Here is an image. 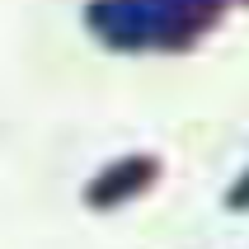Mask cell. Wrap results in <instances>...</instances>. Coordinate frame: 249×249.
<instances>
[{
  "label": "cell",
  "mask_w": 249,
  "mask_h": 249,
  "mask_svg": "<svg viewBox=\"0 0 249 249\" xmlns=\"http://www.w3.org/2000/svg\"><path fill=\"white\" fill-rule=\"evenodd\" d=\"M151 174H155V160H151V155H132V160H123V165H113L108 174L89 188V202H94V207H113L118 197L146 188V183H151Z\"/></svg>",
  "instance_id": "obj_1"
},
{
  "label": "cell",
  "mask_w": 249,
  "mask_h": 249,
  "mask_svg": "<svg viewBox=\"0 0 249 249\" xmlns=\"http://www.w3.org/2000/svg\"><path fill=\"white\" fill-rule=\"evenodd\" d=\"M226 202H231V207H249V179H245V183H235V188H231V197H226Z\"/></svg>",
  "instance_id": "obj_2"
}]
</instances>
